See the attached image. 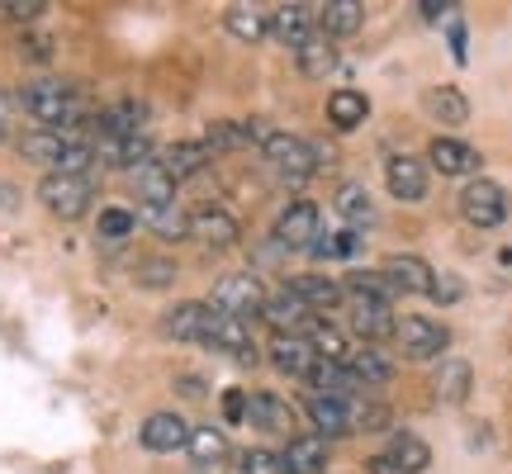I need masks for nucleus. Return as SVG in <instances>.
<instances>
[{"instance_id":"2f4dec72","label":"nucleus","mask_w":512,"mask_h":474,"mask_svg":"<svg viewBox=\"0 0 512 474\" xmlns=\"http://www.w3.org/2000/svg\"><path fill=\"white\" fill-rule=\"evenodd\" d=\"M384 456L394 460L403 474H422L427 465H432V451H427L413 432H394V441H389V451H384Z\"/></svg>"},{"instance_id":"412c9836","label":"nucleus","mask_w":512,"mask_h":474,"mask_svg":"<svg viewBox=\"0 0 512 474\" xmlns=\"http://www.w3.org/2000/svg\"><path fill=\"white\" fill-rule=\"evenodd\" d=\"M304 413L313 418V427H318L323 437H347V432H356V427H351V408H347L342 399H328V394H309Z\"/></svg>"},{"instance_id":"f8f14e48","label":"nucleus","mask_w":512,"mask_h":474,"mask_svg":"<svg viewBox=\"0 0 512 474\" xmlns=\"http://www.w3.org/2000/svg\"><path fill=\"white\" fill-rule=\"evenodd\" d=\"M384 280H389V290L394 294H427L432 290V266H427V261H422V256H389V261H384Z\"/></svg>"},{"instance_id":"bb28decb","label":"nucleus","mask_w":512,"mask_h":474,"mask_svg":"<svg viewBox=\"0 0 512 474\" xmlns=\"http://www.w3.org/2000/svg\"><path fill=\"white\" fill-rule=\"evenodd\" d=\"M318 19H323V34L328 38L356 34L361 19H366V5L361 0H328V5H318Z\"/></svg>"},{"instance_id":"20e7f679","label":"nucleus","mask_w":512,"mask_h":474,"mask_svg":"<svg viewBox=\"0 0 512 474\" xmlns=\"http://www.w3.org/2000/svg\"><path fill=\"white\" fill-rule=\"evenodd\" d=\"M460 214H465V223H475V228H498V223L508 219V195H503V185L470 181L460 190Z\"/></svg>"},{"instance_id":"f03ea898","label":"nucleus","mask_w":512,"mask_h":474,"mask_svg":"<svg viewBox=\"0 0 512 474\" xmlns=\"http://www.w3.org/2000/svg\"><path fill=\"white\" fill-rule=\"evenodd\" d=\"M38 200H43V209L57 214V219H81L95 200V185H91V176H62V171H48V176L38 181Z\"/></svg>"},{"instance_id":"dca6fc26","label":"nucleus","mask_w":512,"mask_h":474,"mask_svg":"<svg viewBox=\"0 0 512 474\" xmlns=\"http://www.w3.org/2000/svg\"><path fill=\"white\" fill-rule=\"evenodd\" d=\"M427 162L437 166L441 176H475L479 152L470 143H460V138H437V143L427 147Z\"/></svg>"},{"instance_id":"cd10ccee","label":"nucleus","mask_w":512,"mask_h":474,"mask_svg":"<svg viewBox=\"0 0 512 474\" xmlns=\"http://www.w3.org/2000/svg\"><path fill=\"white\" fill-rule=\"evenodd\" d=\"M313 389H318V394H328V399H342L347 403V394H356V389H361V380H356V375H351L347 365H337V361H318L313 365Z\"/></svg>"},{"instance_id":"7ed1b4c3","label":"nucleus","mask_w":512,"mask_h":474,"mask_svg":"<svg viewBox=\"0 0 512 474\" xmlns=\"http://www.w3.org/2000/svg\"><path fill=\"white\" fill-rule=\"evenodd\" d=\"M261 304H266V290L256 275H223L214 294H209V309L214 313H228V318H261Z\"/></svg>"},{"instance_id":"79ce46f5","label":"nucleus","mask_w":512,"mask_h":474,"mask_svg":"<svg viewBox=\"0 0 512 474\" xmlns=\"http://www.w3.org/2000/svg\"><path fill=\"white\" fill-rule=\"evenodd\" d=\"M133 228H138V219H133L128 209H105V214H100V223H95V233L105 237V242H124Z\"/></svg>"},{"instance_id":"4c0bfd02","label":"nucleus","mask_w":512,"mask_h":474,"mask_svg":"<svg viewBox=\"0 0 512 474\" xmlns=\"http://www.w3.org/2000/svg\"><path fill=\"white\" fill-rule=\"evenodd\" d=\"M337 214L347 223H370L375 219V204H370V195L361 185H342V190H337Z\"/></svg>"},{"instance_id":"393cba45","label":"nucleus","mask_w":512,"mask_h":474,"mask_svg":"<svg viewBox=\"0 0 512 474\" xmlns=\"http://www.w3.org/2000/svg\"><path fill=\"white\" fill-rule=\"evenodd\" d=\"M133 185H138V200L143 209H162V204H176V181L166 176L157 162H147L133 171Z\"/></svg>"},{"instance_id":"9b49d317","label":"nucleus","mask_w":512,"mask_h":474,"mask_svg":"<svg viewBox=\"0 0 512 474\" xmlns=\"http://www.w3.org/2000/svg\"><path fill=\"white\" fill-rule=\"evenodd\" d=\"M351 323H356V332L366 337V347L394 337V328H399L394 304H384V299H351Z\"/></svg>"},{"instance_id":"f704fd0d","label":"nucleus","mask_w":512,"mask_h":474,"mask_svg":"<svg viewBox=\"0 0 512 474\" xmlns=\"http://www.w3.org/2000/svg\"><path fill=\"white\" fill-rule=\"evenodd\" d=\"M437 394L446 403H465V394H470V365H465V361H441Z\"/></svg>"},{"instance_id":"4468645a","label":"nucleus","mask_w":512,"mask_h":474,"mask_svg":"<svg viewBox=\"0 0 512 474\" xmlns=\"http://www.w3.org/2000/svg\"><path fill=\"white\" fill-rule=\"evenodd\" d=\"M95 162H105V166H128V171H138V166L152 162V143H147L143 133H124V138H100V143H95Z\"/></svg>"},{"instance_id":"6e6552de","label":"nucleus","mask_w":512,"mask_h":474,"mask_svg":"<svg viewBox=\"0 0 512 474\" xmlns=\"http://www.w3.org/2000/svg\"><path fill=\"white\" fill-rule=\"evenodd\" d=\"M384 185H389V195L403 204H418L427 195V166L418 157H389L384 162Z\"/></svg>"},{"instance_id":"e433bc0d","label":"nucleus","mask_w":512,"mask_h":474,"mask_svg":"<svg viewBox=\"0 0 512 474\" xmlns=\"http://www.w3.org/2000/svg\"><path fill=\"white\" fill-rule=\"evenodd\" d=\"M190 456L200 460V465H214V460H223V451H228V437H223L219 427H190Z\"/></svg>"},{"instance_id":"72a5a7b5","label":"nucleus","mask_w":512,"mask_h":474,"mask_svg":"<svg viewBox=\"0 0 512 474\" xmlns=\"http://www.w3.org/2000/svg\"><path fill=\"white\" fill-rule=\"evenodd\" d=\"M309 347L318 351V361H347L351 356V347H347V337L332 328V323H309Z\"/></svg>"},{"instance_id":"09e8293b","label":"nucleus","mask_w":512,"mask_h":474,"mask_svg":"<svg viewBox=\"0 0 512 474\" xmlns=\"http://www.w3.org/2000/svg\"><path fill=\"white\" fill-rule=\"evenodd\" d=\"M181 394H190V399H200V394H204V384H200V380H190V375H185V380H181Z\"/></svg>"},{"instance_id":"c85d7f7f","label":"nucleus","mask_w":512,"mask_h":474,"mask_svg":"<svg viewBox=\"0 0 512 474\" xmlns=\"http://www.w3.org/2000/svg\"><path fill=\"white\" fill-rule=\"evenodd\" d=\"M366 114H370V100L361 91H332L328 95V119L342 128V133L361 128L366 124Z\"/></svg>"},{"instance_id":"39448f33","label":"nucleus","mask_w":512,"mask_h":474,"mask_svg":"<svg viewBox=\"0 0 512 474\" xmlns=\"http://www.w3.org/2000/svg\"><path fill=\"white\" fill-rule=\"evenodd\" d=\"M394 337H399V347L408 351L413 361H432V356H441V351L451 347V332L441 328V323H432V318H422V313L399 318Z\"/></svg>"},{"instance_id":"473e14b6","label":"nucleus","mask_w":512,"mask_h":474,"mask_svg":"<svg viewBox=\"0 0 512 474\" xmlns=\"http://www.w3.org/2000/svg\"><path fill=\"white\" fill-rule=\"evenodd\" d=\"M223 24H228V34L238 38V43H261V38L271 34L266 15H261V10H252V5H228Z\"/></svg>"},{"instance_id":"49530a36","label":"nucleus","mask_w":512,"mask_h":474,"mask_svg":"<svg viewBox=\"0 0 512 474\" xmlns=\"http://www.w3.org/2000/svg\"><path fill=\"white\" fill-rule=\"evenodd\" d=\"M223 413H228V418H233V422H238V418H247V399H242L238 389H233V394L223 399Z\"/></svg>"},{"instance_id":"8fccbe9b","label":"nucleus","mask_w":512,"mask_h":474,"mask_svg":"<svg viewBox=\"0 0 512 474\" xmlns=\"http://www.w3.org/2000/svg\"><path fill=\"white\" fill-rule=\"evenodd\" d=\"M0 143H5V119H0Z\"/></svg>"},{"instance_id":"a18cd8bd","label":"nucleus","mask_w":512,"mask_h":474,"mask_svg":"<svg viewBox=\"0 0 512 474\" xmlns=\"http://www.w3.org/2000/svg\"><path fill=\"white\" fill-rule=\"evenodd\" d=\"M43 10H48L43 0H10V5H0V15L5 19H38Z\"/></svg>"},{"instance_id":"ddd939ff","label":"nucleus","mask_w":512,"mask_h":474,"mask_svg":"<svg viewBox=\"0 0 512 474\" xmlns=\"http://www.w3.org/2000/svg\"><path fill=\"white\" fill-rule=\"evenodd\" d=\"M185 441H190V422H185L181 413H152V418L143 422V446L157 451V456L181 451Z\"/></svg>"},{"instance_id":"c756f323","label":"nucleus","mask_w":512,"mask_h":474,"mask_svg":"<svg viewBox=\"0 0 512 474\" xmlns=\"http://www.w3.org/2000/svg\"><path fill=\"white\" fill-rule=\"evenodd\" d=\"M294 57H299V72L313 76V81H323V76L337 67V48H332L328 34H313L304 48H294Z\"/></svg>"},{"instance_id":"ea45409f","label":"nucleus","mask_w":512,"mask_h":474,"mask_svg":"<svg viewBox=\"0 0 512 474\" xmlns=\"http://www.w3.org/2000/svg\"><path fill=\"white\" fill-rule=\"evenodd\" d=\"M242 143H247V133L233 119H214V124L204 128V147L209 152H228V147H242Z\"/></svg>"},{"instance_id":"de8ad7c7","label":"nucleus","mask_w":512,"mask_h":474,"mask_svg":"<svg viewBox=\"0 0 512 474\" xmlns=\"http://www.w3.org/2000/svg\"><path fill=\"white\" fill-rule=\"evenodd\" d=\"M370 474H403V470L389 456H375V460H370Z\"/></svg>"},{"instance_id":"1a4fd4ad","label":"nucleus","mask_w":512,"mask_h":474,"mask_svg":"<svg viewBox=\"0 0 512 474\" xmlns=\"http://www.w3.org/2000/svg\"><path fill=\"white\" fill-rule=\"evenodd\" d=\"M271 365L280 370V375H304V380H309L313 365H318V351H313L309 337H299V332H275Z\"/></svg>"},{"instance_id":"5701e85b","label":"nucleus","mask_w":512,"mask_h":474,"mask_svg":"<svg viewBox=\"0 0 512 474\" xmlns=\"http://www.w3.org/2000/svg\"><path fill=\"white\" fill-rule=\"evenodd\" d=\"M280 460H285V474H318L328 465V441L323 437H294L290 446L280 451Z\"/></svg>"},{"instance_id":"c03bdc74","label":"nucleus","mask_w":512,"mask_h":474,"mask_svg":"<svg viewBox=\"0 0 512 474\" xmlns=\"http://www.w3.org/2000/svg\"><path fill=\"white\" fill-rule=\"evenodd\" d=\"M427 294H432L437 304H456V299H460V280H456V275H432V290H427Z\"/></svg>"},{"instance_id":"0eeeda50","label":"nucleus","mask_w":512,"mask_h":474,"mask_svg":"<svg viewBox=\"0 0 512 474\" xmlns=\"http://www.w3.org/2000/svg\"><path fill=\"white\" fill-rule=\"evenodd\" d=\"M313 237H318V204L313 200H294L280 209L275 219V242L290 247V252H309Z\"/></svg>"},{"instance_id":"aec40b11","label":"nucleus","mask_w":512,"mask_h":474,"mask_svg":"<svg viewBox=\"0 0 512 474\" xmlns=\"http://www.w3.org/2000/svg\"><path fill=\"white\" fill-rule=\"evenodd\" d=\"M209 157H214V152H209L204 143H176V147H166L162 157H157V166L181 185V181H190V176H200L204 166H209Z\"/></svg>"},{"instance_id":"c9c22d12","label":"nucleus","mask_w":512,"mask_h":474,"mask_svg":"<svg viewBox=\"0 0 512 474\" xmlns=\"http://www.w3.org/2000/svg\"><path fill=\"white\" fill-rule=\"evenodd\" d=\"M143 223L152 228V233L171 237V242H181V237H190V219H185L176 204H162V209H143Z\"/></svg>"},{"instance_id":"2eb2a0df","label":"nucleus","mask_w":512,"mask_h":474,"mask_svg":"<svg viewBox=\"0 0 512 474\" xmlns=\"http://www.w3.org/2000/svg\"><path fill=\"white\" fill-rule=\"evenodd\" d=\"M209 323H214V309H209V304H176V309L162 318V332L176 337V342H204V337H209Z\"/></svg>"},{"instance_id":"7c9ffc66","label":"nucleus","mask_w":512,"mask_h":474,"mask_svg":"<svg viewBox=\"0 0 512 474\" xmlns=\"http://www.w3.org/2000/svg\"><path fill=\"white\" fill-rule=\"evenodd\" d=\"M342 365H347L351 375L361 380V389H370V384H389V375H394V365L384 361V356H380L375 347H356Z\"/></svg>"},{"instance_id":"b1692460","label":"nucleus","mask_w":512,"mask_h":474,"mask_svg":"<svg viewBox=\"0 0 512 474\" xmlns=\"http://www.w3.org/2000/svg\"><path fill=\"white\" fill-rule=\"evenodd\" d=\"M422 110L432 114L437 124H451V128H460L465 119H470V100L456 91V86H432V91L422 95Z\"/></svg>"},{"instance_id":"f3484780","label":"nucleus","mask_w":512,"mask_h":474,"mask_svg":"<svg viewBox=\"0 0 512 474\" xmlns=\"http://www.w3.org/2000/svg\"><path fill=\"white\" fill-rule=\"evenodd\" d=\"M190 237L204 242V247H233L242 237V228H238V219L223 214V209H200V214H190Z\"/></svg>"},{"instance_id":"58836bf2","label":"nucleus","mask_w":512,"mask_h":474,"mask_svg":"<svg viewBox=\"0 0 512 474\" xmlns=\"http://www.w3.org/2000/svg\"><path fill=\"white\" fill-rule=\"evenodd\" d=\"M356 247H361V237L351 233V228H342V233H328V237L318 233V237H313L309 252L318 256V261H337V256H351Z\"/></svg>"},{"instance_id":"a211bd4d","label":"nucleus","mask_w":512,"mask_h":474,"mask_svg":"<svg viewBox=\"0 0 512 474\" xmlns=\"http://www.w3.org/2000/svg\"><path fill=\"white\" fill-rule=\"evenodd\" d=\"M271 34L285 43V48H304L313 38V5H280L271 19Z\"/></svg>"},{"instance_id":"423d86ee","label":"nucleus","mask_w":512,"mask_h":474,"mask_svg":"<svg viewBox=\"0 0 512 474\" xmlns=\"http://www.w3.org/2000/svg\"><path fill=\"white\" fill-rule=\"evenodd\" d=\"M261 152L271 157L290 181H309L313 171H318V157H313V143H304V138H294V133H280V128H271V138L261 143Z\"/></svg>"},{"instance_id":"6ab92c4d","label":"nucleus","mask_w":512,"mask_h":474,"mask_svg":"<svg viewBox=\"0 0 512 474\" xmlns=\"http://www.w3.org/2000/svg\"><path fill=\"white\" fill-rule=\"evenodd\" d=\"M214 351H228V356H252V328L242 323V318H228V313H214V323H209V337H204Z\"/></svg>"},{"instance_id":"4be33fe9","label":"nucleus","mask_w":512,"mask_h":474,"mask_svg":"<svg viewBox=\"0 0 512 474\" xmlns=\"http://www.w3.org/2000/svg\"><path fill=\"white\" fill-rule=\"evenodd\" d=\"M247 422L261 427V432H290L294 427V408L275 394H252L247 399Z\"/></svg>"},{"instance_id":"a19ab883","label":"nucleus","mask_w":512,"mask_h":474,"mask_svg":"<svg viewBox=\"0 0 512 474\" xmlns=\"http://www.w3.org/2000/svg\"><path fill=\"white\" fill-rule=\"evenodd\" d=\"M171 280H176V261H162V256L138 261V285H143V290H162Z\"/></svg>"},{"instance_id":"a878e982","label":"nucleus","mask_w":512,"mask_h":474,"mask_svg":"<svg viewBox=\"0 0 512 474\" xmlns=\"http://www.w3.org/2000/svg\"><path fill=\"white\" fill-rule=\"evenodd\" d=\"M290 290L299 294L313 313H328V309H337V304H342V285H337V280H328V275H294Z\"/></svg>"},{"instance_id":"37998d69","label":"nucleus","mask_w":512,"mask_h":474,"mask_svg":"<svg viewBox=\"0 0 512 474\" xmlns=\"http://www.w3.org/2000/svg\"><path fill=\"white\" fill-rule=\"evenodd\" d=\"M242 474H285V460L266 446H256V451H242Z\"/></svg>"},{"instance_id":"9d476101","label":"nucleus","mask_w":512,"mask_h":474,"mask_svg":"<svg viewBox=\"0 0 512 474\" xmlns=\"http://www.w3.org/2000/svg\"><path fill=\"white\" fill-rule=\"evenodd\" d=\"M261 318H266L275 332H299V328H309V323H313V309L290 290V285H285V290L266 294V304H261Z\"/></svg>"},{"instance_id":"f257e3e1","label":"nucleus","mask_w":512,"mask_h":474,"mask_svg":"<svg viewBox=\"0 0 512 474\" xmlns=\"http://www.w3.org/2000/svg\"><path fill=\"white\" fill-rule=\"evenodd\" d=\"M19 105L29 110V119H34L38 128H53V133H72L76 124H81V114H86V105H81V91H76L72 81H34V86H24V95H19Z\"/></svg>"}]
</instances>
